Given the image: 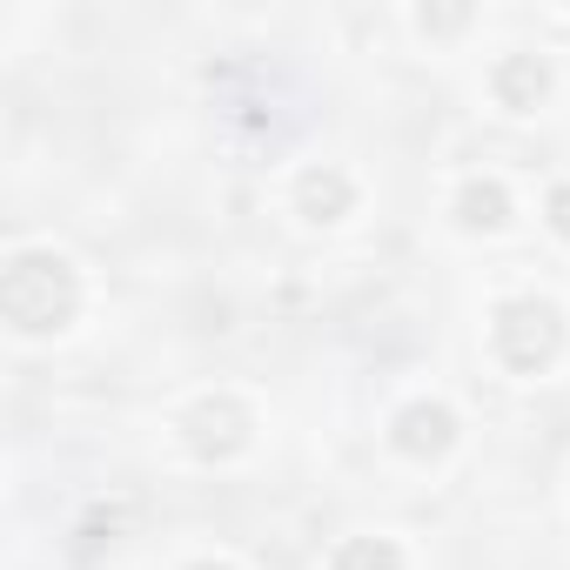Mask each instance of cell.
I'll list each match as a JSON object with an SVG mask.
<instances>
[{"label":"cell","mask_w":570,"mask_h":570,"mask_svg":"<svg viewBox=\"0 0 570 570\" xmlns=\"http://www.w3.org/2000/svg\"><path fill=\"white\" fill-rule=\"evenodd\" d=\"M0 309H8V323L21 336H55L75 323L81 309V275L68 255L55 248H21L8 262V275H0Z\"/></svg>","instance_id":"cell-1"},{"label":"cell","mask_w":570,"mask_h":570,"mask_svg":"<svg viewBox=\"0 0 570 570\" xmlns=\"http://www.w3.org/2000/svg\"><path fill=\"white\" fill-rule=\"evenodd\" d=\"M490 350H497L503 370L543 376V370L557 363V350H563V316H557L543 296H510V303H497V316H490Z\"/></svg>","instance_id":"cell-2"},{"label":"cell","mask_w":570,"mask_h":570,"mask_svg":"<svg viewBox=\"0 0 570 570\" xmlns=\"http://www.w3.org/2000/svg\"><path fill=\"white\" fill-rule=\"evenodd\" d=\"M242 443H248V410L235 396H202L188 410V450H195V463H228Z\"/></svg>","instance_id":"cell-3"},{"label":"cell","mask_w":570,"mask_h":570,"mask_svg":"<svg viewBox=\"0 0 570 570\" xmlns=\"http://www.w3.org/2000/svg\"><path fill=\"white\" fill-rule=\"evenodd\" d=\"M390 443H396L410 463H430V456H443V450L456 443V410H450V403H430V396H416V403H403V410H396V423H390Z\"/></svg>","instance_id":"cell-4"},{"label":"cell","mask_w":570,"mask_h":570,"mask_svg":"<svg viewBox=\"0 0 570 570\" xmlns=\"http://www.w3.org/2000/svg\"><path fill=\"white\" fill-rule=\"evenodd\" d=\"M490 95H497V108H510V115L543 108V95H550V61H543V55H503V61L490 68Z\"/></svg>","instance_id":"cell-5"},{"label":"cell","mask_w":570,"mask_h":570,"mask_svg":"<svg viewBox=\"0 0 570 570\" xmlns=\"http://www.w3.org/2000/svg\"><path fill=\"white\" fill-rule=\"evenodd\" d=\"M296 208H303L309 222H343V215L356 208V181H350L343 168H309V175L296 181Z\"/></svg>","instance_id":"cell-6"},{"label":"cell","mask_w":570,"mask_h":570,"mask_svg":"<svg viewBox=\"0 0 570 570\" xmlns=\"http://www.w3.org/2000/svg\"><path fill=\"white\" fill-rule=\"evenodd\" d=\"M456 222H463V228H503V222H510V188H503L497 175H470V181L456 188Z\"/></svg>","instance_id":"cell-7"},{"label":"cell","mask_w":570,"mask_h":570,"mask_svg":"<svg viewBox=\"0 0 570 570\" xmlns=\"http://www.w3.org/2000/svg\"><path fill=\"white\" fill-rule=\"evenodd\" d=\"M330 570H410V557H403L390 537H350V543L330 557Z\"/></svg>","instance_id":"cell-8"},{"label":"cell","mask_w":570,"mask_h":570,"mask_svg":"<svg viewBox=\"0 0 570 570\" xmlns=\"http://www.w3.org/2000/svg\"><path fill=\"white\" fill-rule=\"evenodd\" d=\"M543 208H550V228L570 242V181H563V188H550V202H543Z\"/></svg>","instance_id":"cell-9"},{"label":"cell","mask_w":570,"mask_h":570,"mask_svg":"<svg viewBox=\"0 0 570 570\" xmlns=\"http://www.w3.org/2000/svg\"><path fill=\"white\" fill-rule=\"evenodd\" d=\"M188 570H235V563H215V557H202V563H188Z\"/></svg>","instance_id":"cell-10"}]
</instances>
